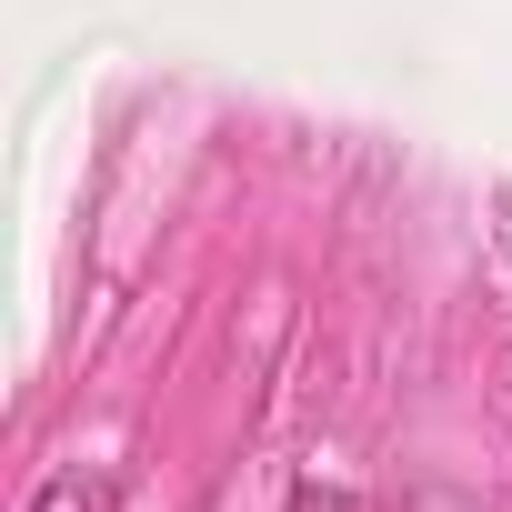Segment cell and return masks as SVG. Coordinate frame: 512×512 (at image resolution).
I'll list each match as a JSON object with an SVG mask.
<instances>
[{"instance_id": "cell-1", "label": "cell", "mask_w": 512, "mask_h": 512, "mask_svg": "<svg viewBox=\"0 0 512 512\" xmlns=\"http://www.w3.org/2000/svg\"><path fill=\"white\" fill-rule=\"evenodd\" d=\"M121 492H111V472H51L41 492H31V512H111Z\"/></svg>"}, {"instance_id": "cell-2", "label": "cell", "mask_w": 512, "mask_h": 512, "mask_svg": "<svg viewBox=\"0 0 512 512\" xmlns=\"http://www.w3.org/2000/svg\"><path fill=\"white\" fill-rule=\"evenodd\" d=\"M292 512H372V502H362L352 482H322V472H302V482H292Z\"/></svg>"}]
</instances>
